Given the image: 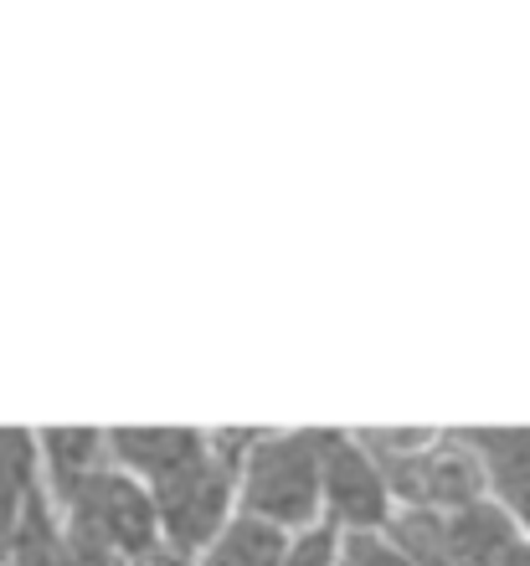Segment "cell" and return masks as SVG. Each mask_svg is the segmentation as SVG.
<instances>
[{
  "label": "cell",
  "mask_w": 530,
  "mask_h": 566,
  "mask_svg": "<svg viewBox=\"0 0 530 566\" xmlns=\"http://www.w3.org/2000/svg\"><path fill=\"white\" fill-rule=\"evenodd\" d=\"M376 469H382L392 500L407 510H458L489 494L485 463L474 459L464 438L438 432H366L361 438Z\"/></svg>",
  "instance_id": "obj_1"
},
{
  "label": "cell",
  "mask_w": 530,
  "mask_h": 566,
  "mask_svg": "<svg viewBox=\"0 0 530 566\" xmlns=\"http://www.w3.org/2000/svg\"><path fill=\"white\" fill-rule=\"evenodd\" d=\"M392 546L413 566H516L526 552L520 525L489 494L458 510H402Z\"/></svg>",
  "instance_id": "obj_2"
},
{
  "label": "cell",
  "mask_w": 530,
  "mask_h": 566,
  "mask_svg": "<svg viewBox=\"0 0 530 566\" xmlns=\"http://www.w3.org/2000/svg\"><path fill=\"white\" fill-rule=\"evenodd\" d=\"M320 510V432H263L242 463V515L263 525H310Z\"/></svg>",
  "instance_id": "obj_3"
},
{
  "label": "cell",
  "mask_w": 530,
  "mask_h": 566,
  "mask_svg": "<svg viewBox=\"0 0 530 566\" xmlns=\"http://www.w3.org/2000/svg\"><path fill=\"white\" fill-rule=\"evenodd\" d=\"M58 515L89 525L108 552L124 566H145L160 556V521H155V500L134 474L124 469H93L89 479H77L73 490L52 500Z\"/></svg>",
  "instance_id": "obj_4"
},
{
  "label": "cell",
  "mask_w": 530,
  "mask_h": 566,
  "mask_svg": "<svg viewBox=\"0 0 530 566\" xmlns=\"http://www.w3.org/2000/svg\"><path fill=\"white\" fill-rule=\"evenodd\" d=\"M232 490H237V474L211 453V448L191 463V469H180L176 479H165V484L149 490L155 521H160V541L170 546V556H186V552H196V546H207V541L221 536Z\"/></svg>",
  "instance_id": "obj_5"
},
{
  "label": "cell",
  "mask_w": 530,
  "mask_h": 566,
  "mask_svg": "<svg viewBox=\"0 0 530 566\" xmlns=\"http://www.w3.org/2000/svg\"><path fill=\"white\" fill-rule=\"evenodd\" d=\"M320 500L330 505V521L345 531H382L392 525V490L361 438L320 432Z\"/></svg>",
  "instance_id": "obj_6"
},
{
  "label": "cell",
  "mask_w": 530,
  "mask_h": 566,
  "mask_svg": "<svg viewBox=\"0 0 530 566\" xmlns=\"http://www.w3.org/2000/svg\"><path fill=\"white\" fill-rule=\"evenodd\" d=\"M108 453L118 459L114 469L145 479V490H155L180 469H191L207 453V438L191 428H118L108 432Z\"/></svg>",
  "instance_id": "obj_7"
},
{
  "label": "cell",
  "mask_w": 530,
  "mask_h": 566,
  "mask_svg": "<svg viewBox=\"0 0 530 566\" xmlns=\"http://www.w3.org/2000/svg\"><path fill=\"white\" fill-rule=\"evenodd\" d=\"M37 453H42V474H46V490L52 500L73 490L77 479H89L93 469H104V453H108V432H93V428H52L37 438Z\"/></svg>",
  "instance_id": "obj_8"
},
{
  "label": "cell",
  "mask_w": 530,
  "mask_h": 566,
  "mask_svg": "<svg viewBox=\"0 0 530 566\" xmlns=\"http://www.w3.org/2000/svg\"><path fill=\"white\" fill-rule=\"evenodd\" d=\"M6 566H67L62 556V521H58V505L46 500V490L27 494L21 505V525H15V541H11V556Z\"/></svg>",
  "instance_id": "obj_9"
},
{
  "label": "cell",
  "mask_w": 530,
  "mask_h": 566,
  "mask_svg": "<svg viewBox=\"0 0 530 566\" xmlns=\"http://www.w3.org/2000/svg\"><path fill=\"white\" fill-rule=\"evenodd\" d=\"M283 552H289V541H283L279 525L237 515V521L221 525V536L207 546L201 566H279Z\"/></svg>",
  "instance_id": "obj_10"
},
{
  "label": "cell",
  "mask_w": 530,
  "mask_h": 566,
  "mask_svg": "<svg viewBox=\"0 0 530 566\" xmlns=\"http://www.w3.org/2000/svg\"><path fill=\"white\" fill-rule=\"evenodd\" d=\"M42 484V453H37V438L21 428H0V490L31 494Z\"/></svg>",
  "instance_id": "obj_11"
},
{
  "label": "cell",
  "mask_w": 530,
  "mask_h": 566,
  "mask_svg": "<svg viewBox=\"0 0 530 566\" xmlns=\"http://www.w3.org/2000/svg\"><path fill=\"white\" fill-rule=\"evenodd\" d=\"M335 566H413V562L386 536H376V531H351V536L340 541Z\"/></svg>",
  "instance_id": "obj_12"
},
{
  "label": "cell",
  "mask_w": 530,
  "mask_h": 566,
  "mask_svg": "<svg viewBox=\"0 0 530 566\" xmlns=\"http://www.w3.org/2000/svg\"><path fill=\"white\" fill-rule=\"evenodd\" d=\"M62 521V556H67V566H124L114 552H108L104 541L93 536L89 525L67 521V515H58Z\"/></svg>",
  "instance_id": "obj_13"
},
{
  "label": "cell",
  "mask_w": 530,
  "mask_h": 566,
  "mask_svg": "<svg viewBox=\"0 0 530 566\" xmlns=\"http://www.w3.org/2000/svg\"><path fill=\"white\" fill-rule=\"evenodd\" d=\"M335 556H340L335 525H320V531H304L299 541H289L279 566H335Z\"/></svg>",
  "instance_id": "obj_14"
},
{
  "label": "cell",
  "mask_w": 530,
  "mask_h": 566,
  "mask_svg": "<svg viewBox=\"0 0 530 566\" xmlns=\"http://www.w3.org/2000/svg\"><path fill=\"white\" fill-rule=\"evenodd\" d=\"M489 494H495V505L510 515V521H526L530 525V474H495L489 479Z\"/></svg>",
  "instance_id": "obj_15"
},
{
  "label": "cell",
  "mask_w": 530,
  "mask_h": 566,
  "mask_svg": "<svg viewBox=\"0 0 530 566\" xmlns=\"http://www.w3.org/2000/svg\"><path fill=\"white\" fill-rule=\"evenodd\" d=\"M21 505H27V494L0 490V566H6V556H11L15 525H21Z\"/></svg>",
  "instance_id": "obj_16"
},
{
  "label": "cell",
  "mask_w": 530,
  "mask_h": 566,
  "mask_svg": "<svg viewBox=\"0 0 530 566\" xmlns=\"http://www.w3.org/2000/svg\"><path fill=\"white\" fill-rule=\"evenodd\" d=\"M516 566H530V546H526V552H520V562Z\"/></svg>",
  "instance_id": "obj_17"
},
{
  "label": "cell",
  "mask_w": 530,
  "mask_h": 566,
  "mask_svg": "<svg viewBox=\"0 0 530 566\" xmlns=\"http://www.w3.org/2000/svg\"><path fill=\"white\" fill-rule=\"evenodd\" d=\"M145 566H155V562H145Z\"/></svg>",
  "instance_id": "obj_18"
}]
</instances>
